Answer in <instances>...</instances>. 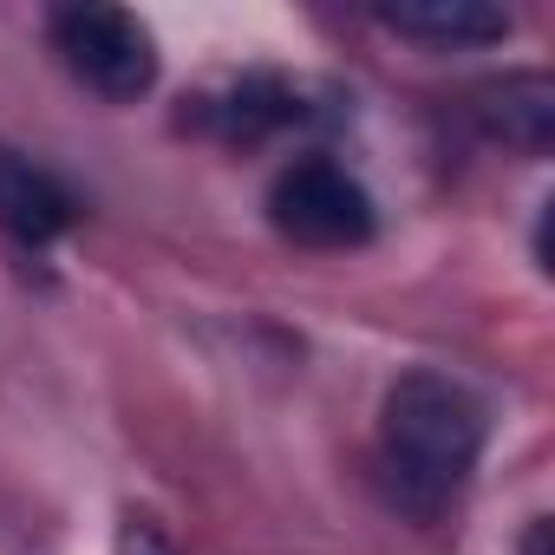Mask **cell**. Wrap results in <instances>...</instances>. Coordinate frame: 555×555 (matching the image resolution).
I'll return each instance as SVG.
<instances>
[{
	"mask_svg": "<svg viewBox=\"0 0 555 555\" xmlns=\"http://www.w3.org/2000/svg\"><path fill=\"white\" fill-rule=\"evenodd\" d=\"M483 399L451 373H405L379 412V457L392 496L418 516H438L483 457Z\"/></svg>",
	"mask_w": 555,
	"mask_h": 555,
	"instance_id": "6da1fadb",
	"label": "cell"
},
{
	"mask_svg": "<svg viewBox=\"0 0 555 555\" xmlns=\"http://www.w3.org/2000/svg\"><path fill=\"white\" fill-rule=\"evenodd\" d=\"M53 47L105 99H144L157 86V40L125 8H60L53 14Z\"/></svg>",
	"mask_w": 555,
	"mask_h": 555,
	"instance_id": "7a4b0ae2",
	"label": "cell"
},
{
	"mask_svg": "<svg viewBox=\"0 0 555 555\" xmlns=\"http://www.w3.org/2000/svg\"><path fill=\"white\" fill-rule=\"evenodd\" d=\"M268 216L288 242H308V248H360L373 235V196L360 190V177H347L327 157H301L274 177Z\"/></svg>",
	"mask_w": 555,
	"mask_h": 555,
	"instance_id": "3957f363",
	"label": "cell"
},
{
	"mask_svg": "<svg viewBox=\"0 0 555 555\" xmlns=\"http://www.w3.org/2000/svg\"><path fill=\"white\" fill-rule=\"evenodd\" d=\"M0 229H14L34 248L73 229V196L21 151H0Z\"/></svg>",
	"mask_w": 555,
	"mask_h": 555,
	"instance_id": "277c9868",
	"label": "cell"
},
{
	"mask_svg": "<svg viewBox=\"0 0 555 555\" xmlns=\"http://www.w3.org/2000/svg\"><path fill=\"white\" fill-rule=\"evenodd\" d=\"M379 21L431 47H490L509 34V14L490 0H399V8H379Z\"/></svg>",
	"mask_w": 555,
	"mask_h": 555,
	"instance_id": "5b68a950",
	"label": "cell"
},
{
	"mask_svg": "<svg viewBox=\"0 0 555 555\" xmlns=\"http://www.w3.org/2000/svg\"><path fill=\"white\" fill-rule=\"evenodd\" d=\"M295 118H301V92H295L288 79H274V73L242 79V86L216 105V125H222L229 138H261V131L295 125Z\"/></svg>",
	"mask_w": 555,
	"mask_h": 555,
	"instance_id": "8992f818",
	"label": "cell"
},
{
	"mask_svg": "<svg viewBox=\"0 0 555 555\" xmlns=\"http://www.w3.org/2000/svg\"><path fill=\"white\" fill-rule=\"evenodd\" d=\"M496 99H503L496 125H503L509 138H522V144H542V138H548L555 99H548V86H542V79H509V86H503Z\"/></svg>",
	"mask_w": 555,
	"mask_h": 555,
	"instance_id": "52a82bcc",
	"label": "cell"
},
{
	"mask_svg": "<svg viewBox=\"0 0 555 555\" xmlns=\"http://www.w3.org/2000/svg\"><path fill=\"white\" fill-rule=\"evenodd\" d=\"M522 555H555V529H548V516H535V522H529V535H522Z\"/></svg>",
	"mask_w": 555,
	"mask_h": 555,
	"instance_id": "ba28073f",
	"label": "cell"
}]
</instances>
